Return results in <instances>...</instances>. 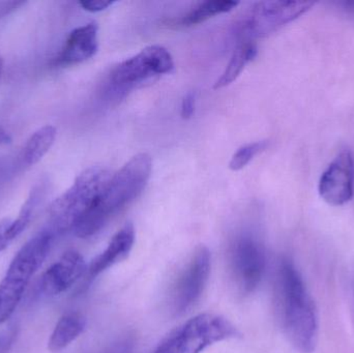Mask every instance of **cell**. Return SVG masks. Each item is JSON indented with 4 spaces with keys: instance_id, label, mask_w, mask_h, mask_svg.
Here are the masks:
<instances>
[{
    "instance_id": "1",
    "label": "cell",
    "mask_w": 354,
    "mask_h": 353,
    "mask_svg": "<svg viewBox=\"0 0 354 353\" xmlns=\"http://www.w3.org/2000/svg\"><path fill=\"white\" fill-rule=\"evenodd\" d=\"M279 321L289 343L301 353L315 350L319 338V318L315 302L295 263L280 261L276 280Z\"/></svg>"
},
{
    "instance_id": "2",
    "label": "cell",
    "mask_w": 354,
    "mask_h": 353,
    "mask_svg": "<svg viewBox=\"0 0 354 353\" xmlns=\"http://www.w3.org/2000/svg\"><path fill=\"white\" fill-rule=\"evenodd\" d=\"M153 170L147 153H139L111 175L93 207L77 222L72 232L80 238L97 234L114 215L130 204L145 190Z\"/></svg>"
},
{
    "instance_id": "3",
    "label": "cell",
    "mask_w": 354,
    "mask_h": 353,
    "mask_svg": "<svg viewBox=\"0 0 354 353\" xmlns=\"http://www.w3.org/2000/svg\"><path fill=\"white\" fill-rule=\"evenodd\" d=\"M53 238L51 229L39 232L12 259L0 281V325L14 314L29 282L47 258Z\"/></svg>"
},
{
    "instance_id": "4",
    "label": "cell",
    "mask_w": 354,
    "mask_h": 353,
    "mask_svg": "<svg viewBox=\"0 0 354 353\" xmlns=\"http://www.w3.org/2000/svg\"><path fill=\"white\" fill-rule=\"evenodd\" d=\"M109 170L93 166L79 174L74 184L50 207L52 231H72L77 222L97 202L108 180Z\"/></svg>"
},
{
    "instance_id": "5",
    "label": "cell",
    "mask_w": 354,
    "mask_h": 353,
    "mask_svg": "<svg viewBox=\"0 0 354 353\" xmlns=\"http://www.w3.org/2000/svg\"><path fill=\"white\" fill-rule=\"evenodd\" d=\"M239 335L236 327L220 315L200 314L169 334L153 353H202L218 342Z\"/></svg>"
},
{
    "instance_id": "6",
    "label": "cell",
    "mask_w": 354,
    "mask_h": 353,
    "mask_svg": "<svg viewBox=\"0 0 354 353\" xmlns=\"http://www.w3.org/2000/svg\"><path fill=\"white\" fill-rule=\"evenodd\" d=\"M229 263L235 283L243 294L257 289L266 269V250L251 233H241L233 240L229 251Z\"/></svg>"
},
{
    "instance_id": "7",
    "label": "cell",
    "mask_w": 354,
    "mask_h": 353,
    "mask_svg": "<svg viewBox=\"0 0 354 353\" xmlns=\"http://www.w3.org/2000/svg\"><path fill=\"white\" fill-rule=\"evenodd\" d=\"M174 68L171 54L166 48L149 46L134 57L118 64L112 70L110 79L116 90H127L153 77L168 74Z\"/></svg>"
},
{
    "instance_id": "8",
    "label": "cell",
    "mask_w": 354,
    "mask_h": 353,
    "mask_svg": "<svg viewBox=\"0 0 354 353\" xmlns=\"http://www.w3.org/2000/svg\"><path fill=\"white\" fill-rule=\"evenodd\" d=\"M212 255L206 247L196 249L177 279L172 292V309L177 315L191 310L201 298L209 278Z\"/></svg>"
},
{
    "instance_id": "9",
    "label": "cell",
    "mask_w": 354,
    "mask_h": 353,
    "mask_svg": "<svg viewBox=\"0 0 354 353\" xmlns=\"http://www.w3.org/2000/svg\"><path fill=\"white\" fill-rule=\"evenodd\" d=\"M315 4L301 0L258 2L248 16L245 29L250 37H266L297 20Z\"/></svg>"
},
{
    "instance_id": "10",
    "label": "cell",
    "mask_w": 354,
    "mask_h": 353,
    "mask_svg": "<svg viewBox=\"0 0 354 353\" xmlns=\"http://www.w3.org/2000/svg\"><path fill=\"white\" fill-rule=\"evenodd\" d=\"M353 191V155L349 151H343L322 173L318 192L328 204L341 207L351 201Z\"/></svg>"
},
{
    "instance_id": "11",
    "label": "cell",
    "mask_w": 354,
    "mask_h": 353,
    "mask_svg": "<svg viewBox=\"0 0 354 353\" xmlns=\"http://www.w3.org/2000/svg\"><path fill=\"white\" fill-rule=\"evenodd\" d=\"M86 263L80 253L66 251L44 274L41 290L45 296H55L70 289L86 273Z\"/></svg>"
},
{
    "instance_id": "12",
    "label": "cell",
    "mask_w": 354,
    "mask_h": 353,
    "mask_svg": "<svg viewBox=\"0 0 354 353\" xmlns=\"http://www.w3.org/2000/svg\"><path fill=\"white\" fill-rule=\"evenodd\" d=\"M97 32L99 27L95 22L75 28L60 51L58 62L62 66H72L93 57L99 48Z\"/></svg>"
},
{
    "instance_id": "13",
    "label": "cell",
    "mask_w": 354,
    "mask_h": 353,
    "mask_svg": "<svg viewBox=\"0 0 354 353\" xmlns=\"http://www.w3.org/2000/svg\"><path fill=\"white\" fill-rule=\"evenodd\" d=\"M135 242L134 226L126 224L111 238L107 248L97 255L88 267L89 278H95L120 261L124 260L132 251Z\"/></svg>"
},
{
    "instance_id": "14",
    "label": "cell",
    "mask_w": 354,
    "mask_h": 353,
    "mask_svg": "<svg viewBox=\"0 0 354 353\" xmlns=\"http://www.w3.org/2000/svg\"><path fill=\"white\" fill-rule=\"evenodd\" d=\"M85 327L86 319L80 313L71 312L64 315L50 336L48 350L53 353L62 352L84 332Z\"/></svg>"
},
{
    "instance_id": "15",
    "label": "cell",
    "mask_w": 354,
    "mask_h": 353,
    "mask_svg": "<svg viewBox=\"0 0 354 353\" xmlns=\"http://www.w3.org/2000/svg\"><path fill=\"white\" fill-rule=\"evenodd\" d=\"M56 134V128L49 124L35 131L25 143L21 153L23 165L30 167L39 163L54 144Z\"/></svg>"
},
{
    "instance_id": "16",
    "label": "cell",
    "mask_w": 354,
    "mask_h": 353,
    "mask_svg": "<svg viewBox=\"0 0 354 353\" xmlns=\"http://www.w3.org/2000/svg\"><path fill=\"white\" fill-rule=\"evenodd\" d=\"M256 55H257V48L254 44L248 41L239 46L233 53L230 61L227 64L222 76L214 84V88H223L236 80L245 66L253 60Z\"/></svg>"
},
{
    "instance_id": "17",
    "label": "cell",
    "mask_w": 354,
    "mask_h": 353,
    "mask_svg": "<svg viewBox=\"0 0 354 353\" xmlns=\"http://www.w3.org/2000/svg\"><path fill=\"white\" fill-rule=\"evenodd\" d=\"M239 6V2L231 0H214V1L201 2L199 6L192 10L187 16L183 17V24L194 25L204 22L216 15L230 12Z\"/></svg>"
},
{
    "instance_id": "18",
    "label": "cell",
    "mask_w": 354,
    "mask_h": 353,
    "mask_svg": "<svg viewBox=\"0 0 354 353\" xmlns=\"http://www.w3.org/2000/svg\"><path fill=\"white\" fill-rule=\"evenodd\" d=\"M41 199V192L39 190H35L31 192L30 196L25 201L24 205L21 209L18 217L16 220H12V224L10 227V234L12 240L18 238L30 223L32 219L33 213L39 204Z\"/></svg>"
},
{
    "instance_id": "19",
    "label": "cell",
    "mask_w": 354,
    "mask_h": 353,
    "mask_svg": "<svg viewBox=\"0 0 354 353\" xmlns=\"http://www.w3.org/2000/svg\"><path fill=\"white\" fill-rule=\"evenodd\" d=\"M268 142L266 141H259V142L250 143V144L241 146L237 149L236 153L231 158L229 168L233 171H239V170L245 168L254 157L261 153L266 149Z\"/></svg>"
},
{
    "instance_id": "20",
    "label": "cell",
    "mask_w": 354,
    "mask_h": 353,
    "mask_svg": "<svg viewBox=\"0 0 354 353\" xmlns=\"http://www.w3.org/2000/svg\"><path fill=\"white\" fill-rule=\"evenodd\" d=\"M18 333V327L12 325L10 329L6 330L0 334V353H8L14 344L15 339Z\"/></svg>"
},
{
    "instance_id": "21",
    "label": "cell",
    "mask_w": 354,
    "mask_h": 353,
    "mask_svg": "<svg viewBox=\"0 0 354 353\" xmlns=\"http://www.w3.org/2000/svg\"><path fill=\"white\" fill-rule=\"evenodd\" d=\"M195 93L189 91L183 97L181 103V117L183 120H189L195 111Z\"/></svg>"
},
{
    "instance_id": "22",
    "label": "cell",
    "mask_w": 354,
    "mask_h": 353,
    "mask_svg": "<svg viewBox=\"0 0 354 353\" xmlns=\"http://www.w3.org/2000/svg\"><path fill=\"white\" fill-rule=\"evenodd\" d=\"M10 224H12L10 219H4L0 221V253L6 250L10 246V242L14 240L10 234Z\"/></svg>"
},
{
    "instance_id": "23",
    "label": "cell",
    "mask_w": 354,
    "mask_h": 353,
    "mask_svg": "<svg viewBox=\"0 0 354 353\" xmlns=\"http://www.w3.org/2000/svg\"><path fill=\"white\" fill-rule=\"evenodd\" d=\"M79 4L83 10H87V12H97L109 8L113 4V2L108 1V0H86V1L79 2Z\"/></svg>"
},
{
    "instance_id": "24",
    "label": "cell",
    "mask_w": 354,
    "mask_h": 353,
    "mask_svg": "<svg viewBox=\"0 0 354 353\" xmlns=\"http://www.w3.org/2000/svg\"><path fill=\"white\" fill-rule=\"evenodd\" d=\"M335 6L339 8L341 12L354 19V0H344V1L335 2Z\"/></svg>"
},
{
    "instance_id": "25",
    "label": "cell",
    "mask_w": 354,
    "mask_h": 353,
    "mask_svg": "<svg viewBox=\"0 0 354 353\" xmlns=\"http://www.w3.org/2000/svg\"><path fill=\"white\" fill-rule=\"evenodd\" d=\"M12 142V137L6 133L3 128L0 126V146L1 145L10 144Z\"/></svg>"
},
{
    "instance_id": "26",
    "label": "cell",
    "mask_w": 354,
    "mask_h": 353,
    "mask_svg": "<svg viewBox=\"0 0 354 353\" xmlns=\"http://www.w3.org/2000/svg\"><path fill=\"white\" fill-rule=\"evenodd\" d=\"M108 353H124V352H122V350H120V348L113 347V348H112L111 352H108Z\"/></svg>"
},
{
    "instance_id": "27",
    "label": "cell",
    "mask_w": 354,
    "mask_h": 353,
    "mask_svg": "<svg viewBox=\"0 0 354 353\" xmlns=\"http://www.w3.org/2000/svg\"><path fill=\"white\" fill-rule=\"evenodd\" d=\"M2 68H3V59H2L1 55H0V76H1Z\"/></svg>"
}]
</instances>
